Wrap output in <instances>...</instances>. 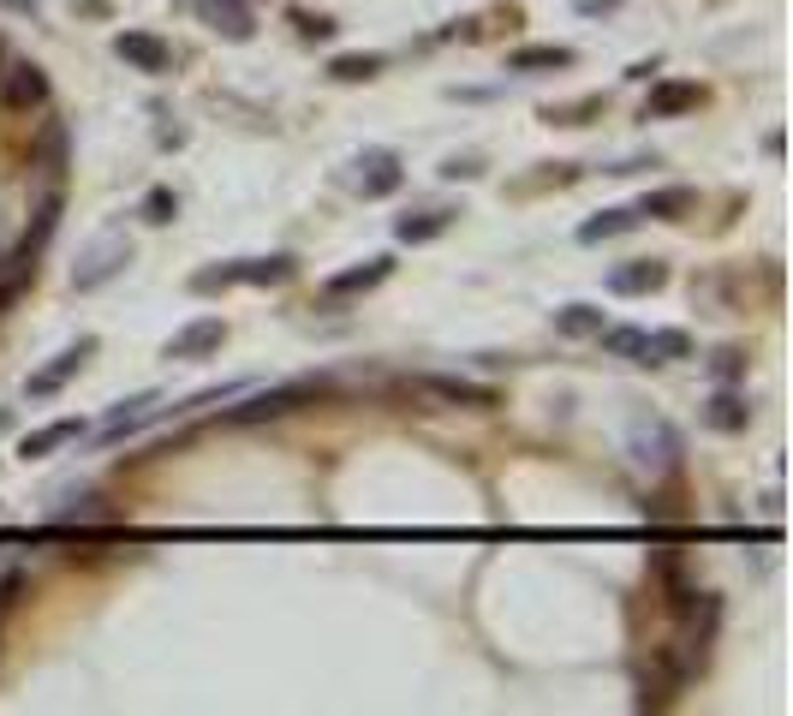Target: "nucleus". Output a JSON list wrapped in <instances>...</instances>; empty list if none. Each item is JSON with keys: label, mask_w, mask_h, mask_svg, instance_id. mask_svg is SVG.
I'll return each instance as SVG.
<instances>
[{"label": "nucleus", "mask_w": 793, "mask_h": 716, "mask_svg": "<svg viewBox=\"0 0 793 716\" xmlns=\"http://www.w3.org/2000/svg\"><path fill=\"white\" fill-rule=\"evenodd\" d=\"M626 454H633L638 472H674L686 454L681 430L669 425V418L657 413H633V425H626Z\"/></svg>", "instance_id": "nucleus-1"}, {"label": "nucleus", "mask_w": 793, "mask_h": 716, "mask_svg": "<svg viewBox=\"0 0 793 716\" xmlns=\"http://www.w3.org/2000/svg\"><path fill=\"white\" fill-rule=\"evenodd\" d=\"M292 275V258L275 251V258H239V263H221V268H203L191 287L197 293H215V287H275V281Z\"/></svg>", "instance_id": "nucleus-2"}, {"label": "nucleus", "mask_w": 793, "mask_h": 716, "mask_svg": "<svg viewBox=\"0 0 793 716\" xmlns=\"http://www.w3.org/2000/svg\"><path fill=\"white\" fill-rule=\"evenodd\" d=\"M323 394V377H299V382H280V389H263V394H245V401L227 413V425H263V418H280L292 406L316 401Z\"/></svg>", "instance_id": "nucleus-3"}, {"label": "nucleus", "mask_w": 793, "mask_h": 716, "mask_svg": "<svg viewBox=\"0 0 793 716\" xmlns=\"http://www.w3.org/2000/svg\"><path fill=\"white\" fill-rule=\"evenodd\" d=\"M89 353H96V341H89V335H84V341H72L67 353H55L31 382H24V394H31V401H48V394H60V389H67V382L84 370V358H89Z\"/></svg>", "instance_id": "nucleus-4"}, {"label": "nucleus", "mask_w": 793, "mask_h": 716, "mask_svg": "<svg viewBox=\"0 0 793 716\" xmlns=\"http://www.w3.org/2000/svg\"><path fill=\"white\" fill-rule=\"evenodd\" d=\"M412 389L430 394V401H442V406H495V389H490V382L442 377V370H424V377H412Z\"/></svg>", "instance_id": "nucleus-5"}, {"label": "nucleus", "mask_w": 793, "mask_h": 716, "mask_svg": "<svg viewBox=\"0 0 793 716\" xmlns=\"http://www.w3.org/2000/svg\"><path fill=\"white\" fill-rule=\"evenodd\" d=\"M0 102H7L12 114L43 108V102H48V79H43V67H36V60H12V67L0 72Z\"/></svg>", "instance_id": "nucleus-6"}, {"label": "nucleus", "mask_w": 793, "mask_h": 716, "mask_svg": "<svg viewBox=\"0 0 793 716\" xmlns=\"http://www.w3.org/2000/svg\"><path fill=\"white\" fill-rule=\"evenodd\" d=\"M113 55H120L125 67L149 72V79H161V72L173 67V48L161 43V36H149V31H120L113 36Z\"/></svg>", "instance_id": "nucleus-7"}, {"label": "nucleus", "mask_w": 793, "mask_h": 716, "mask_svg": "<svg viewBox=\"0 0 793 716\" xmlns=\"http://www.w3.org/2000/svg\"><path fill=\"white\" fill-rule=\"evenodd\" d=\"M400 156H394V150H364V156H358V191H364V198H388L394 186H400Z\"/></svg>", "instance_id": "nucleus-8"}, {"label": "nucleus", "mask_w": 793, "mask_h": 716, "mask_svg": "<svg viewBox=\"0 0 793 716\" xmlns=\"http://www.w3.org/2000/svg\"><path fill=\"white\" fill-rule=\"evenodd\" d=\"M227 341V329H221V317H197V323H185L179 335L168 341V358H203V353H215Z\"/></svg>", "instance_id": "nucleus-9"}, {"label": "nucleus", "mask_w": 793, "mask_h": 716, "mask_svg": "<svg viewBox=\"0 0 793 716\" xmlns=\"http://www.w3.org/2000/svg\"><path fill=\"white\" fill-rule=\"evenodd\" d=\"M156 406H161V394H132V401H120L108 418H101V442H120L125 430L149 425V418H156Z\"/></svg>", "instance_id": "nucleus-10"}, {"label": "nucleus", "mask_w": 793, "mask_h": 716, "mask_svg": "<svg viewBox=\"0 0 793 716\" xmlns=\"http://www.w3.org/2000/svg\"><path fill=\"white\" fill-rule=\"evenodd\" d=\"M698 203V191L693 186H662V191H645V198L633 203L638 215H650V222H681L686 210Z\"/></svg>", "instance_id": "nucleus-11"}, {"label": "nucleus", "mask_w": 793, "mask_h": 716, "mask_svg": "<svg viewBox=\"0 0 793 716\" xmlns=\"http://www.w3.org/2000/svg\"><path fill=\"white\" fill-rule=\"evenodd\" d=\"M197 19L209 24V31L233 36V43H245V36H251V12H245V0H197Z\"/></svg>", "instance_id": "nucleus-12"}, {"label": "nucleus", "mask_w": 793, "mask_h": 716, "mask_svg": "<svg viewBox=\"0 0 793 716\" xmlns=\"http://www.w3.org/2000/svg\"><path fill=\"white\" fill-rule=\"evenodd\" d=\"M79 437H84V418H55V425L31 430V437L19 442V454L24 460H48L55 448H67V442H79Z\"/></svg>", "instance_id": "nucleus-13"}, {"label": "nucleus", "mask_w": 793, "mask_h": 716, "mask_svg": "<svg viewBox=\"0 0 793 716\" xmlns=\"http://www.w3.org/2000/svg\"><path fill=\"white\" fill-rule=\"evenodd\" d=\"M394 275V258H370V263H358L347 268V275H328V299H347V293H364V287H382V281Z\"/></svg>", "instance_id": "nucleus-14"}, {"label": "nucleus", "mask_w": 793, "mask_h": 716, "mask_svg": "<svg viewBox=\"0 0 793 716\" xmlns=\"http://www.w3.org/2000/svg\"><path fill=\"white\" fill-rule=\"evenodd\" d=\"M125 258H132V251H125L120 239H108V246H96V258H89V263L79 268V275H72V287H79V293H89V287H101V281H113V275H120V268H125Z\"/></svg>", "instance_id": "nucleus-15"}, {"label": "nucleus", "mask_w": 793, "mask_h": 716, "mask_svg": "<svg viewBox=\"0 0 793 716\" xmlns=\"http://www.w3.org/2000/svg\"><path fill=\"white\" fill-rule=\"evenodd\" d=\"M698 102H705V90H698V84L669 79V84H657V90H650V120H674V114L698 108Z\"/></svg>", "instance_id": "nucleus-16"}, {"label": "nucleus", "mask_w": 793, "mask_h": 716, "mask_svg": "<svg viewBox=\"0 0 793 716\" xmlns=\"http://www.w3.org/2000/svg\"><path fill=\"white\" fill-rule=\"evenodd\" d=\"M447 227H454V210H418V215H400V222H394V239L424 246V239H442Z\"/></svg>", "instance_id": "nucleus-17"}, {"label": "nucleus", "mask_w": 793, "mask_h": 716, "mask_svg": "<svg viewBox=\"0 0 793 716\" xmlns=\"http://www.w3.org/2000/svg\"><path fill=\"white\" fill-rule=\"evenodd\" d=\"M555 67H573V48L531 43V48H514V55H507V72H555Z\"/></svg>", "instance_id": "nucleus-18"}, {"label": "nucleus", "mask_w": 793, "mask_h": 716, "mask_svg": "<svg viewBox=\"0 0 793 716\" xmlns=\"http://www.w3.org/2000/svg\"><path fill=\"white\" fill-rule=\"evenodd\" d=\"M645 222L638 210H603V215H591V222L579 227V239L585 246H603V239H621V234H633V227Z\"/></svg>", "instance_id": "nucleus-19"}, {"label": "nucleus", "mask_w": 793, "mask_h": 716, "mask_svg": "<svg viewBox=\"0 0 793 716\" xmlns=\"http://www.w3.org/2000/svg\"><path fill=\"white\" fill-rule=\"evenodd\" d=\"M662 281H669V268L650 258V263H626V268H615V275H609V293H657Z\"/></svg>", "instance_id": "nucleus-20"}, {"label": "nucleus", "mask_w": 793, "mask_h": 716, "mask_svg": "<svg viewBox=\"0 0 793 716\" xmlns=\"http://www.w3.org/2000/svg\"><path fill=\"white\" fill-rule=\"evenodd\" d=\"M603 323H609V317L597 311V305H561V311H555V335H567V341H591Z\"/></svg>", "instance_id": "nucleus-21"}, {"label": "nucleus", "mask_w": 793, "mask_h": 716, "mask_svg": "<svg viewBox=\"0 0 793 716\" xmlns=\"http://www.w3.org/2000/svg\"><path fill=\"white\" fill-rule=\"evenodd\" d=\"M693 353V335L686 329H645V365H669V358Z\"/></svg>", "instance_id": "nucleus-22"}, {"label": "nucleus", "mask_w": 793, "mask_h": 716, "mask_svg": "<svg viewBox=\"0 0 793 716\" xmlns=\"http://www.w3.org/2000/svg\"><path fill=\"white\" fill-rule=\"evenodd\" d=\"M710 425H716V430H746V425H752V406H746V394H734V389H716V394H710Z\"/></svg>", "instance_id": "nucleus-23"}, {"label": "nucleus", "mask_w": 793, "mask_h": 716, "mask_svg": "<svg viewBox=\"0 0 793 716\" xmlns=\"http://www.w3.org/2000/svg\"><path fill=\"white\" fill-rule=\"evenodd\" d=\"M597 341H603L609 358H633V365H645V329H597Z\"/></svg>", "instance_id": "nucleus-24"}, {"label": "nucleus", "mask_w": 793, "mask_h": 716, "mask_svg": "<svg viewBox=\"0 0 793 716\" xmlns=\"http://www.w3.org/2000/svg\"><path fill=\"white\" fill-rule=\"evenodd\" d=\"M376 67H382L376 55H340V60H335V67H328V72H335L340 84H358V79H376Z\"/></svg>", "instance_id": "nucleus-25"}, {"label": "nucleus", "mask_w": 793, "mask_h": 716, "mask_svg": "<svg viewBox=\"0 0 793 716\" xmlns=\"http://www.w3.org/2000/svg\"><path fill=\"white\" fill-rule=\"evenodd\" d=\"M173 215H179V198H173V191H168V186H156V191H149V198H144V222H156V227H168V222H173Z\"/></svg>", "instance_id": "nucleus-26"}, {"label": "nucleus", "mask_w": 793, "mask_h": 716, "mask_svg": "<svg viewBox=\"0 0 793 716\" xmlns=\"http://www.w3.org/2000/svg\"><path fill=\"white\" fill-rule=\"evenodd\" d=\"M710 370H716V377H722V382H734L740 370H746V353H740V347H722V353L710 358Z\"/></svg>", "instance_id": "nucleus-27"}, {"label": "nucleus", "mask_w": 793, "mask_h": 716, "mask_svg": "<svg viewBox=\"0 0 793 716\" xmlns=\"http://www.w3.org/2000/svg\"><path fill=\"white\" fill-rule=\"evenodd\" d=\"M299 31H304V36H335V19H316V12H299Z\"/></svg>", "instance_id": "nucleus-28"}, {"label": "nucleus", "mask_w": 793, "mask_h": 716, "mask_svg": "<svg viewBox=\"0 0 793 716\" xmlns=\"http://www.w3.org/2000/svg\"><path fill=\"white\" fill-rule=\"evenodd\" d=\"M7 425H12V413H0V430H7Z\"/></svg>", "instance_id": "nucleus-29"}]
</instances>
